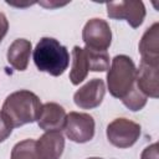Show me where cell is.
Listing matches in <instances>:
<instances>
[{
  "mask_svg": "<svg viewBox=\"0 0 159 159\" xmlns=\"http://www.w3.org/2000/svg\"><path fill=\"white\" fill-rule=\"evenodd\" d=\"M140 159H158V143L147 147L140 155Z\"/></svg>",
  "mask_w": 159,
  "mask_h": 159,
  "instance_id": "cell-19",
  "label": "cell"
},
{
  "mask_svg": "<svg viewBox=\"0 0 159 159\" xmlns=\"http://www.w3.org/2000/svg\"><path fill=\"white\" fill-rule=\"evenodd\" d=\"M94 119L87 113L70 112L66 116L63 130L66 137L75 143H87L94 137Z\"/></svg>",
  "mask_w": 159,
  "mask_h": 159,
  "instance_id": "cell-5",
  "label": "cell"
},
{
  "mask_svg": "<svg viewBox=\"0 0 159 159\" xmlns=\"http://www.w3.org/2000/svg\"><path fill=\"white\" fill-rule=\"evenodd\" d=\"M107 139L117 148L132 147L140 135V125L127 118H116L107 125Z\"/></svg>",
  "mask_w": 159,
  "mask_h": 159,
  "instance_id": "cell-4",
  "label": "cell"
},
{
  "mask_svg": "<svg viewBox=\"0 0 159 159\" xmlns=\"http://www.w3.org/2000/svg\"><path fill=\"white\" fill-rule=\"evenodd\" d=\"M107 15L111 19L125 20L133 29L139 27L145 17V6L143 1L128 0V1H112L106 4Z\"/></svg>",
  "mask_w": 159,
  "mask_h": 159,
  "instance_id": "cell-6",
  "label": "cell"
},
{
  "mask_svg": "<svg viewBox=\"0 0 159 159\" xmlns=\"http://www.w3.org/2000/svg\"><path fill=\"white\" fill-rule=\"evenodd\" d=\"M137 68L133 60L125 55H117L111 63L107 73L109 93L120 101L127 97L135 86Z\"/></svg>",
  "mask_w": 159,
  "mask_h": 159,
  "instance_id": "cell-3",
  "label": "cell"
},
{
  "mask_svg": "<svg viewBox=\"0 0 159 159\" xmlns=\"http://www.w3.org/2000/svg\"><path fill=\"white\" fill-rule=\"evenodd\" d=\"M12 129L14 128L11 127V124L7 122V119L4 117V114L0 111V143L5 142L10 137Z\"/></svg>",
  "mask_w": 159,
  "mask_h": 159,
  "instance_id": "cell-18",
  "label": "cell"
},
{
  "mask_svg": "<svg viewBox=\"0 0 159 159\" xmlns=\"http://www.w3.org/2000/svg\"><path fill=\"white\" fill-rule=\"evenodd\" d=\"M9 30V21L5 16L4 12H0V42L4 40L5 35L7 34Z\"/></svg>",
  "mask_w": 159,
  "mask_h": 159,
  "instance_id": "cell-20",
  "label": "cell"
},
{
  "mask_svg": "<svg viewBox=\"0 0 159 159\" xmlns=\"http://www.w3.org/2000/svg\"><path fill=\"white\" fill-rule=\"evenodd\" d=\"M137 88L145 96L152 98L159 97V65L140 61L135 76Z\"/></svg>",
  "mask_w": 159,
  "mask_h": 159,
  "instance_id": "cell-9",
  "label": "cell"
},
{
  "mask_svg": "<svg viewBox=\"0 0 159 159\" xmlns=\"http://www.w3.org/2000/svg\"><path fill=\"white\" fill-rule=\"evenodd\" d=\"M31 42L26 39H16L7 48V62L16 71H25L27 68L30 55H31Z\"/></svg>",
  "mask_w": 159,
  "mask_h": 159,
  "instance_id": "cell-13",
  "label": "cell"
},
{
  "mask_svg": "<svg viewBox=\"0 0 159 159\" xmlns=\"http://www.w3.org/2000/svg\"><path fill=\"white\" fill-rule=\"evenodd\" d=\"M88 159H102V158H96V157H93V158H88Z\"/></svg>",
  "mask_w": 159,
  "mask_h": 159,
  "instance_id": "cell-21",
  "label": "cell"
},
{
  "mask_svg": "<svg viewBox=\"0 0 159 159\" xmlns=\"http://www.w3.org/2000/svg\"><path fill=\"white\" fill-rule=\"evenodd\" d=\"M10 159H40L36 150V140L25 139L16 143L11 150Z\"/></svg>",
  "mask_w": 159,
  "mask_h": 159,
  "instance_id": "cell-15",
  "label": "cell"
},
{
  "mask_svg": "<svg viewBox=\"0 0 159 159\" xmlns=\"http://www.w3.org/2000/svg\"><path fill=\"white\" fill-rule=\"evenodd\" d=\"M89 72V63L84 47L75 46L72 50V67L70 71V80L72 84L77 86L83 82Z\"/></svg>",
  "mask_w": 159,
  "mask_h": 159,
  "instance_id": "cell-14",
  "label": "cell"
},
{
  "mask_svg": "<svg viewBox=\"0 0 159 159\" xmlns=\"http://www.w3.org/2000/svg\"><path fill=\"white\" fill-rule=\"evenodd\" d=\"M66 111L62 106L55 102H47L42 104L40 114L37 117V124L45 132L63 129L66 120Z\"/></svg>",
  "mask_w": 159,
  "mask_h": 159,
  "instance_id": "cell-11",
  "label": "cell"
},
{
  "mask_svg": "<svg viewBox=\"0 0 159 159\" xmlns=\"http://www.w3.org/2000/svg\"><path fill=\"white\" fill-rule=\"evenodd\" d=\"M106 86L103 80L92 78L73 94V102L82 109H93L98 107L104 97Z\"/></svg>",
  "mask_w": 159,
  "mask_h": 159,
  "instance_id": "cell-8",
  "label": "cell"
},
{
  "mask_svg": "<svg viewBox=\"0 0 159 159\" xmlns=\"http://www.w3.org/2000/svg\"><path fill=\"white\" fill-rule=\"evenodd\" d=\"M84 50L89 63V71L103 72L109 68V55L107 51H97L88 47H84Z\"/></svg>",
  "mask_w": 159,
  "mask_h": 159,
  "instance_id": "cell-16",
  "label": "cell"
},
{
  "mask_svg": "<svg viewBox=\"0 0 159 159\" xmlns=\"http://www.w3.org/2000/svg\"><path fill=\"white\" fill-rule=\"evenodd\" d=\"M65 149V138L61 130L43 133L36 140V150L40 159H60Z\"/></svg>",
  "mask_w": 159,
  "mask_h": 159,
  "instance_id": "cell-10",
  "label": "cell"
},
{
  "mask_svg": "<svg viewBox=\"0 0 159 159\" xmlns=\"http://www.w3.org/2000/svg\"><path fill=\"white\" fill-rule=\"evenodd\" d=\"M41 107V101L34 92L20 89L6 97L1 113L12 128H17L37 120Z\"/></svg>",
  "mask_w": 159,
  "mask_h": 159,
  "instance_id": "cell-1",
  "label": "cell"
},
{
  "mask_svg": "<svg viewBox=\"0 0 159 159\" xmlns=\"http://www.w3.org/2000/svg\"><path fill=\"white\" fill-rule=\"evenodd\" d=\"M82 40L88 48L107 51L112 42V31L108 22L97 17L88 20L82 30Z\"/></svg>",
  "mask_w": 159,
  "mask_h": 159,
  "instance_id": "cell-7",
  "label": "cell"
},
{
  "mask_svg": "<svg viewBox=\"0 0 159 159\" xmlns=\"http://www.w3.org/2000/svg\"><path fill=\"white\" fill-rule=\"evenodd\" d=\"M147 99H148V97H145V96L135 87L127 97H124V98L122 99V102H123V104H124L127 108H129L130 111L135 112V111H140V109L147 104Z\"/></svg>",
  "mask_w": 159,
  "mask_h": 159,
  "instance_id": "cell-17",
  "label": "cell"
},
{
  "mask_svg": "<svg viewBox=\"0 0 159 159\" xmlns=\"http://www.w3.org/2000/svg\"><path fill=\"white\" fill-rule=\"evenodd\" d=\"M139 52L143 62L159 65V24L154 22L145 30L139 41Z\"/></svg>",
  "mask_w": 159,
  "mask_h": 159,
  "instance_id": "cell-12",
  "label": "cell"
},
{
  "mask_svg": "<svg viewBox=\"0 0 159 159\" xmlns=\"http://www.w3.org/2000/svg\"><path fill=\"white\" fill-rule=\"evenodd\" d=\"M34 62L41 72L58 77L70 65V53L56 39L42 37L34 50Z\"/></svg>",
  "mask_w": 159,
  "mask_h": 159,
  "instance_id": "cell-2",
  "label": "cell"
}]
</instances>
